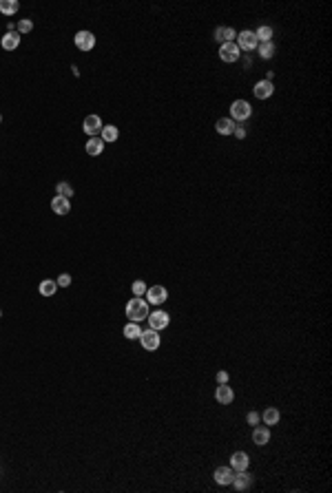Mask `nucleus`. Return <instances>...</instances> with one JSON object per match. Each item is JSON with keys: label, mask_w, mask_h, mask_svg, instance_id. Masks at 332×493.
Here are the masks:
<instances>
[{"label": "nucleus", "mask_w": 332, "mask_h": 493, "mask_svg": "<svg viewBox=\"0 0 332 493\" xmlns=\"http://www.w3.org/2000/svg\"><path fill=\"white\" fill-rule=\"evenodd\" d=\"M255 36H257V40H259V42H270V40H273V27H268V24H261V27L255 31Z\"/></svg>", "instance_id": "obj_27"}, {"label": "nucleus", "mask_w": 332, "mask_h": 493, "mask_svg": "<svg viewBox=\"0 0 332 493\" xmlns=\"http://www.w3.org/2000/svg\"><path fill=\"white\" fill-rule=\"evenodd\" d=\"M142 343V347H144L146 352H155L159 347V343H162V339H159V332L157 330H146L140 334V339H137Z\"/></svg>", "instance_id": "obj_4"}, {"label": "nucleus", "mask_w": 332, "mask_h": 493, "mask_svg": "<svg viewBox=\"0 0 332 493\" xmlns=\"http://www.w3.org/2000/svg\"><path fill=\"white\" fill-rule=\"evenodd\" d=\"M56 195H60V197H73V188H71V184H67V182H60L58 186H56Z\"/></svg>", "instance_id": "obj_29"}, {"label": "nucleus", "mask_w": 332, "mask_h": 493, "mask_svg": "<svg viewBox=\"0 0 332 493\" xmlns=\"http://www.w3.org/2000/svg\"><path fill=\"white\" fill-rule=\"evenodd\" d=\"M73 42H76V47L80 49V51H91V49L96 47V36H93L91 31H78Z\"/></svg>", "instance_id": "obj_8"}, {"label": "nucleus", "mask_w": 332, "mask_h": 493, "mask_svg": "<svg viewBox=\"0 0 332 493\" xmlns=\"http://www.w3.org/2000/svg\"><path fill=\"white\" fill-rule=\"evenodd\" d=\"M56 292H58V283L53 281V279L40 281V294H42V297H53Z\"/></svg>", "instance_id": "obj_23"}, {"label": "nucleus", "mask_w": 332, "mask_h": 493, "mask_svg": "<svg viewBox=\"0 0 332 493\" xmlns=\"http://www.w3.org/2000/svg\"><path fill=\"white\" fill-rule=\"evenodd\" d=\"M82 131L87 135H96V133H100L102 131V120H100V115H87L84 117V124H82Z\"/></svg>", "instance_id": "obj_12"}, {"label": "nucleus", "mask_w": 332, "mask_h": 493, "mask_svg": "<svg viewBox=\"0 0 332 493\" xmlns=\"http://www.w3.org/2000/svg\"><path fill=\"white\" fill-rule=\"evenodd\" d=\"M253 93H255L257 100H268V97L274 93V84L273 82H268V80H259L255 84V89H253Z\"/></svg>", "instance_id": "obj_11"}, {"label": "nucleus", "mask_w": 332, "mask_h": 493, "mask_svg": "<svg viewBox=\"0 0 332 493\" xmlns=\"http://www.w3.org/2000/svg\"><path fill=\"white\" fill-rule=\"evenodd\" d=\"M244 67H246V69H251V67H253V60H251V57H244Z\"/></svg>", "instance_id": "obj_35"}, {"label": "nucleus", "mask_w": 332, "mask_h": 493, "mask_svg": "<svg viewBox=\"0 0 332 493\" xmlns=\"http://www.w3.org/2000/svg\"><path fill=\"white\" fill-rule=\"evenodd\" d=\"M233 475H235V471L231 469V467H217L215 474H213V478H215L217 484H221V487H226V484L233 482Z\"/></svg>", "instance_id": "obj_14"}, {"label": "nucleus", "mask_w": 332, "mask_h": 493, "mask_svg": "<svg viewBox=\"0 0 332 493\" xmlns=\"http://www.w3.org/2000/svg\"><path fill=\"white\" fill-rule=\"evenodd\" d=\"M219 57L228 64L239 62L241 51H239V47H237L235 42H224V44H219Z\"/></svg>", "instance_id": "obj_5"}, {"label": "nucleus", "mask_w": 332, "mask_h": 493, "mask_svg": "<svg viewBox=\"0 0 332 493\" xmlns=\"http://www.w3.org/2000/svg\"><path fill=\"white\" fill-rule=\"evenodd\" d=\"M2 49L5 51H16V49L20 47V34L18 31H7L5 36H2Z\"/></svg>", "instance_id": "obj_17"}, {"label": "nucleus", "mask_w": 332, "mask_h": 493, "mask_svg": "<svg viewBox=\"0 0 332 493\" xmlns=\"http://www.w3.org/2000/svg\"><path fill=\"white\" fill-rule=\"evenodd\" d=\"M56 283H58V287H69L71 285V274H67V272L60 274V277L56 279Z\"/></svg>", "instance_id": "obj_31"}, {"label": "nucleus", "mask_w": 332, "mask_h": 493, "mask_svg": "<svg viewBox=\"0 0 332 493\" xmlns=\"http://www.w3.org/2000/svg\"><path fill=\"white\" fill-rule=\"evenodd\" d=\"M100 133H102V142L113 144V142H117V135H120V131H117V126L106 124V126H102Z\"/></svg>", "instance_id": "obj_22"}, {"label": "nucleus", "mask_w": 332, "mask_h": 493, "mask_svg": "<svg viewBox=\"0 0 332 493\" xmlns=\"http://www.w3.org/2000/svg\"><path fill=\"white\" fill-rule=\"evenodd\" d=\"M122 334H124L129 341H137V339H140V334H142V330H140V325H137V323L129 321L124 325V330H122Z\"/></svg>", "instance_id": "obj_24"}, {"label": "nucleus", "mask_w": 332, "mask_h": 493, "mask_svg": "<svg viewBox=\"0 0 332 493\" xmlns=\"http://www.w3.org/2000/svg\"><path fill=\"white\" fill-rule=\"evenodd\" d=\"M0 122H2V115H0Z\"/></svg>", "instance_id": "obj_36"}, {"label": "nucleus", "mask_w": 332, "mask_h": 493, "mask_svg": "<svg viewBox=\"0 0 332 493\" xmlns=\"http://www.w3.org/2000/svg\"><path fill=\"white\" fill-rule=\"evenodd\" d=\"M259 420H261V414H257V412L246 414V422H248V425H259Z\"/></svg>", "instance_id": "obj_32"}, {"label": "nucleus", "mask_w": 332, "mask_h": 493, "mask_svg": "<svg viewBox=\"0 0 332 493\" xmlns=\"http://www.w3.org/2000/svg\"><path fill=\"white\" fill-rule=\"evenodd\" d=\"M270 440V429L266 425H255V429H253V442L259 447H264L266 442Z\"/></svg>", "instance_id": "obj_18"}, {"label": "nucleus", "mask_w": 332, "mask_h": 493, "mask_svg": "<svg viewBox=\"0 0 332 493\" xmlns=\"http://www.w3.org/2000/svg\"><path fill=\"white\" fill-rule=\"evenodd\" d=\"M237 47H239V51H255L257 49V44H259V40H257V36H255V31H241V34H237Z\"/></svg>", "instance_id": "obj_3"}, {"label": "nucleus", "mask_w": 332, "mask_h": 493, "mask_svg": "<svg viewBox=\"0 0 332 493\" xmlns=\"http://www.w3.org/2000/svg\"><path fill=\"white\" fill-rule=\"evenodd\" d=\"M16 29H18V34H29L31 29H34V22H31V20H20L18 24H16Z\"/></svg>", "instance_id": "obj_30"}, {"label": "nucleus", "mask_w": 332, "mask_h": 493, "mask_svg": "<svg viewBox=\"0 0 332 493\" xmlns=\"http://www.w3.org/2000/svg\"><path fill=\"white\" fill-rule=\"evenodd\" d=\"M215 400L219 402V405H231V402L235 400V392L231 389V385H228V383L217 385V389H215Z\"/></svg>", "instance_id": "obj_10"}, {"label": "nucleus", "mask_w": 332, "mask_h": 493, "mask_svg": "<svg viewBox=\"0 0 332 493\" xmlns=\"http://www.w3.org/2000/svg\"><path fill=\"white\" fill-rule=\"evenodd\" d=\"M166 299H169V290H166L164 285H151L149 290H146V303L162 305Z\"/></svg>", "instance_id": "obj_6"}, {"label": "nucleus", "mask_w": 332, "mask_h": 493, "mask_svg": "<svg viewBox=\"0 0 332 493\" xmlns=\"http://www.w3.org/2000/svg\"><path fill=\"white\" fill-rule=\"evenodd\" d=\"M279 418H281V414H279V409H277V407H266L264 414H261V420H264L266 427L277 425V422H279Z\"/></svg>", "instance_id": "obj_19"}, {"label": "nucleus", "mask_w": 332, "mask_h": 493, "mask_svg": "<svg viewBox=\"0 0 332 493\" xmlns=\"http://www.w3.org/2000/svg\"><path fill=\"white\" fill-rule=\"evenodd\" d=\"M146 321H149V327L151 330H164V327H169V323H171V316L166 314V312H162V310H157V312H153V314H149L146 316Z\"/></svg>", "instance_id": "obj_7"}, {"label": "nucleus", "mask_w": 332, "mask_h": 493, "mask_svg": "<svg viewBox=\"0 0 332 493\" xmlns=\"http://www.w3.org/2000/svg\"><path fill=\"white\" fill-rule=\"evenodd\" d=\"M149 314L151 312H149V303H146V299L135 297V299H131V301L126 303V319H131L133 323L144 321Z\"/></svg>", "instance_id": "obj_1"}, {"label": "nucleus", "mask_w": 332, "mask_h": 493, "mask_svg": "<svg viewBox=\"0 0 332 493\" xmlns=\"http://www.w3.org/2000/svg\"><path fill=\"white\" fill-rule=\"evenodd\" d=\"M51 210L56 212V215H60V217H62V215H67V212L71 210V201H69L67 197L56 195V197L51 199Z\"/></svg>", "instance_id": "obj_15"}, {"label": "nucleus", "mask_w": 332, "mask_h": 493, "mask_svg": "<svg viewBox=\"0 0 332 493\" xmlns=\"http://www.w3.org/2000/svg\"><path fill=\"white\" fill-rule=\"evenodd\" d=\"M257 51H259V57L270 60V57L274 56V42H273V40H270V42H259V44H257Z\"/></svg>", "instance_id": "obj_26"}, {"label": "nucleus", "mask_w": 332, "mask_h": 493, "mask_svg": "<svg viewBox=\"0 0 332 493\" xmlns=\"http://www.w3.org/2000/svg\"><path fill=\"white\" fill-rule=\"evenodd\" d=\"M233 135H235L237 139H244V137H246V126H244V124H235V131H233Z\"/></svg>", "instance_id": "obj_34"}, {"label": "nucleus", "mask_w": 332, "mask_h": 493, "mask_svg": "<svg viewBox=\"0 0 332 493\" xmlns=\"http://www.w3.org/2000/svg\"><path fill=\"white\" fill-rule=\"evenodd\" d=\"M215 131L219 135H233V131H235V122H233L231 117H221V120H217Z\"/></svg>", "instance_id": "obj_21"}, {"label": "nucleus", "mask_w": 332, "mask_h": 493, "mask_svg": "<svg viewBox=\"0 0 332 493\" xmlns=\"http://www.w3.org/2000/svg\"><path fill=\"white\" fill-rule=\"evenodd\" d=\"M248 465H251V455L246 451H235L231 455V469L233 471H248Z\"/></svg>", "instance_id": "obj_9"}, {"label": "nucleus", "mask_w": 332, "mask_h": 493, "mask_svg": "<svg viewBox=\"0 0 332 493\" xmlns=\"http://www.w3.org/2000/svg\"><path fill=\"white\" fill-rule=\"evenodd\" d=\"M237 38V31L233 27H217L215 29V36H213V40H217V42H235Z\"/></svg>", "instance_id": "obj_13"}, {"label": "nucleus", "mask_w": 332, "mask_h": 493, "mask_svg": "<svg viewBox=\"0 0 332 493\" xmlns=\"http://www.w3.org/2000/svg\"><path fill=\"white\" fill-rule=\"evenodd\" d=\"M253 115V106L251 102L246 100H235L231 104V120L233 122H248Z\"/></svg>", "instance_id": "obj_2"}, {"label": "nucleus", "mask_w": 332, "mask_h": 493, "mask_svg": "<svg viewBox=\"0 0 332 493\" xmlns=\"http://www.w3.org/2000/svg\"><path fill=\"white\" fill-rule=\"evenodd\" d=\"M251 482H253V475L251 474H246V471H237L235 475H233V487L237 489V491H246V489L251 487Z\"/></svg>", "instance_id": "obj_16"}, {"label": "nucleus", "mask_w": 332, "mask_h": 493, "mask_svg": "<svg viewBox=\"0 0 332 493\" xmlns=\"http://www.w3.org/2000/svg\"><path fill=\"white\" fill-rule=\"evenodd\" d=\"M18 9H20L18 0H0V14L14 16V14H18Z\"/></svg>", "instance_id": "obj_25"}, {"label": "nucleus", "mask_w": 332, "mask_h": 493, "mask_svg": "<svg viewBox=\"0 0 332 493\" xmlns=\"http://www.w3.org/2000/svg\"><path fill=\"white\" fill-rule=\"evenodd\" d=\"M215 380H217V385L228 383V372H226V369H219V372H217V376H215Z\"/></svg>", "instance_id": "obj_33"}, {"label": "nucleus", "mask_w": 332, "mask_h": 493, "mask_svg": "<svg viewBox=\"0 0 332 493\" xmlns=\"http://www.w3.org/2000/svg\"><path fill=\"white\" fill-rule=\"evenodd\" d=\"M131 290H133V294L135 297H140V299H144L146 297V290H149V285H146L142 279H137V281H133V285H131Z\"/></svg>", "instance_id": "obj_28"}, {"label": "nucleus", "mask_w": 332, "mask_h": 493, "mask_svg": "<svg viewBox=\"0 0 332 493\" xmlns=\"http://www.w3.org/2000/svg\"><path fill=\"white\" fill-rule=\"evenodd\" d=\"M0 316H2V310H0Z\"/></svg>", "instance_id": "obj_37"}, {"label": "nucleus", "mask_w": 332, "mask_h": 493, "mask_svg": "<svg viewBox=\"0 0 332 493\" xmlns=\"http://www.w3.org/2000/svg\"><path fill=\"white\" fill-rule=\"evenodd\" d=\"M84 151H87L89 155H93V157H98V155L104 151V142H102L100 137H89L87 146H84Z\"/></svg>", "instance_id": "obj_20"}]
</instances>
